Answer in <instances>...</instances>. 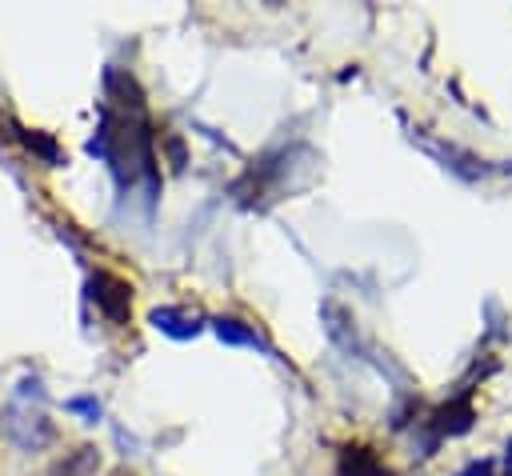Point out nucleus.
Here are the masks:
<instances>
[{
    "instance_id": "f03ea898",
    "label": "nucleus",
    "mask_w": 512,
    "mask_h": 476,
    "mask_svg": "<svg viewBox=\"0 0 512 476\" xmlns=\"http://www.w3.org/2000/svg\"><path fill=\"white\" fill-rule=\"evenodd\" d=\"M216 332H220V340H232V344H260L256 332H244L236 320H216Z\"/></svg>"
},
{
    "instance_id": "f257e3e1",
    "label": "nucleus",
    "mask_w": 512,
    "mask_h": 476,
    "mask_svg": "<svg viewBox=\"0 0 512 476\" xmlns=\"http://www.w3.org/2000/svg\"><path fill=\"white\" fill-rule=\"evenodd\" d=\"M184 320H196V316H188V312H172V308L152 312V324L164 328V332H172V336H192V332H196V324H184Z\"/></svg>"
}]
</instances>
